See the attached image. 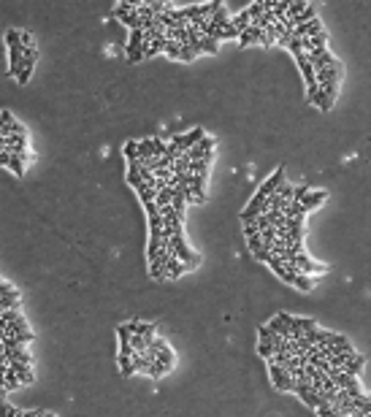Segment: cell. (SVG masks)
Wrapping results in <instances>:
<instances>
[{"label":"cell","mask_w":371,"mask_h":417,"mask_svg":"<svg viewBox=\"0 0 371 417\" xmlns=\"http://www.w3.org/2000/svg\"><path fill=\"white\" fill-rule=\"evenodd\" d=\"M6 46H9V76L19 79L22 65H25V46H22V33L19 30H6Z\"/></svg>","instance_id":"6da1fadb"},{"label":"cell","mask_w":371,"mask_h":417,"mask_svg":"<svg viewBox=\"0 0 371 417\" xmlns=\"http://www.w3.org/2000/svg\"><path fill=\"white\" fill-rule=\"evenodd\" d=\"M268 363V374H271V382L274 388L279 393H295V376L287 371V368H282L279 363H274V360H266Z\"/></svg>","instance_id":"7a4b0ae2"},{"label":"cell","mask_w":371,"mask_h":417,"mask_svg":"<svg viewBox=\"0 0 371 417\" xmlns=\"http://www.w3.org/2000/svg\"><path fill=\"white\" fill-rule=\"evenodd\" d=\"M171 249H173V255L179 257L181 263L187 266V269H195V266L201 263V255H195L190 247H187V241H184V233H176V236H171Z\"/></svg>","instance_id":"3957f363"},{"label":"cell","mask_w":371,"mask_h":417,"mask_svg":"<svg viewBox=\"0 0 371 417\" xmlns=\"http://www.w3.org/2000/svg\"><path fill=\"white\" fill-rule=\"evenodd\" d=\"M285 263H290V266H295L301 274H306V277H312V274H328V266H322V263H314L306 252H298V255H293L290 260H285Z\"/></svg>","instance_id":"277c9868"},{"label":"cell","mask_w":371,"mask_h":417,"mask_svg":"<svg viewBox=\"0 0 371 417\" xmlns=\"http://www.w3.org/2000/svg\"><path fill=\"white\" fill-rule=\"evenodd\" d=\"M282 184H285V168H276L274 174L268 176V179H266L263 184H260V190L255 193V198H257V201H266L268 195H274V193L279 190Z\"/></svg>","instance_id":"5b68a950"},{"label":"cell","mask_w":371,"mask_h":417,"mask_svg":"<svg viewBox=\"0 0 371 417\" xmlns=\"http://www.w3.org/2000/svg\"><path fill=\"white\" fill-rule=\"evenodd\" d=\"M211 152H214V138L203 136L193 149H187V157H190V163L193 160H211Z\"/></svg>","instance_id":"8992f818"},{"label":"cell","mask_w":371,"mask_h":417,"mask_svg":"<svg viewBox=\"0 0 371 417\" xmlns=\"http://www.w3.org/2000/svg\"><path fill=\"white\" fill-rule=\"evenodd\" d=\"M128 60L130 62H141V60H144V30H130Z\"/></svg>","instance_id":"52a82bcc"},{"label":"cell","mask_w":371,"mask_h":417,"mask_svg":"<svg viewBox=\"0 0 371 417\" xmlns=\"http://www.w3.org/2000/svg\"><path fill=\"white\" fill-rule=\"evenodd\" d=\"M203 136H206V133H203V128H193L190 133H184V136H173V138H171V144L176 146L179 152H187V149H193Z\"/></svg>","instance_id":"ba28073f"},{"label":"cell","mask_w":371,"mask_h":417,"mask_svg":"<svg viewBox=\"0 0 371 417\" xmlns=\"http://www.w3.org/2000/svg\"><path fill=\"white\" fill-rule=\"evenodd\" d=\"M239 44L241 46H249V44L271 46V44H268V38H266V33H263V30H257V27H247V30H244V33L239 35Z\"/></svg>","instance_id":"9c48e42d"},{"label":"cell","mask_w":371,"mask_h":417,"mask_svg":"<svg viewBox=\"0 0 371 417\" xmlns=\"http://www.w3.org/2000/svg\"><path fill=\"white\" fill-rule=\"evenodd\" d=\"M293 33H295V38H314V35L325 33V27H322V22H320V17H317V19L306 22V25H301V27H295Z\"/></svg>","instance_id":"30bf717a"},{"label":"cell","mask_w":371,"mask_h":417,"mask_svg":"<svg viewBox=\"0 0 371 417\" xmlns=\"http://www.w3.org/2000/svg\"><path fill=\"white\" fill-rule=\"evenodd\" d=\"M9 371H11V374H17L22 385H30V382L35 380L33 366H30V363H19V360H14V363H9Z\"/></svg>","instance_id":"8fae6325"},{"label":"cell","mask_w":371,"mask_h":417,"mask_svg":"<svg viewBox=\"0 0 371 417\" xmlns=\"http://www.w3.org/2000/svg\"><path fill=\"white\" fill-rule=\"evenodd\" d=\"M184 271H190V269H187V266L181 263L176 255H173L171 260H168V269H165V279H179V277H181V274H184Z\"/></svg>","instance_id":"7c38bea8"},{"label":"cell","mask_w":371,"mask_h":417,"mask_svg":"<svg viewBox=\"0 0 371 417\" xmlns=\"http://www.w3.org/2000/svg\"><path fill=\"white\" fill-rule=\"evenodd\" d=\"M209 22H211V25H214L217 30H225L228 25H231V17H228V6H225V3H219V9L214 11V17H211Z\"/></svg>","instance_id":"4fadbf2b"},{"label":"cell","mask_w":371,"mask_h":417,"mask_svg":"<svg viewBox=\"0 0 371 417\" xmlns=\"http://www.w3.org/2000/svg\"><path fill=\"white\" fill-rule=\"evenodd\" d=\"M325 198H328V193H325V190H317V193H312V190H309V195H306V198L301 201V206H304V211H312L314 206H320V203L325 201Z\"/></svg>","instance_id":"5bb4252c"},{"label":"cell","mask_w":371,"mask_h":417,"mask_svg":"<svg viewBox=\"0 0 371 417\" xmlns=\"http://www.w3.org/2000/svg\"><path fill=\"white\" fill-rule=\"evenodd\" d=\"M155 157V141L152 138H141L138 141V163L141 160H152Z\"/></svg>","instance_id":"9a60e30c"},{"label":"cell","mask_w":371,"mask_h":417,"mask_svg":"<svg viewBox=\"0 0 371 417\" xmlns=\"http://www.w3.org/2000/svg\"><path fill=\"white\" fill-rule=\"evenodd\" d=\"M130 325H133V333L144 336V339H155V330H157V328L152 325V322H138V320H133Z\"/></svg>","instance_id":"2e32d148"},{"label":"cell","mask_w":371,"mask_h":417,"mask_svg":"<svg viewBox=\"0 0 371 417\" xmlns=\"http://www.w3.org/2000/svg\"><path fill=\"white\" fill-rule=\"evenodd\" d=\"M173 193H176V187H163V190H157L155 206H157V209H163V206H171V201H173Z\"/></svg>","instance_id":"e0dca14e"},{"label":"cell","mask_w":371,"mask_h":417,"mask_svg":"<svg viewBox=\"0 0 371 417\" xmlns=\"http://www.w3.org/2000/svg\"><path fill=\"white\" fill-rule=\"evenodd\" d=\"M309 0H287V17L290 19H295L298 17V14H304L306 9H309Z\"/></svg>","instance_id":"ac0fdd59"},{"label":"cell","mask_w":371,"mask_h":417,"mask_svg":"<svg viewBox=\"0 0 371 417\" xmlns=\"http://www.w3.org/2000/svg\"><path fill=\"white\" fill-rule=\"evenodd\" d=\"M231 25H233L236 30H241V33H244V30H247V27L252 25V17H249V11L244 9L241 14H236V17H231Z\"/></svg>","instance_id":"d6986e66"},{"label":"cell","mask_w":371,"mask_h":417,"mask_svg":"<svg viewBox=\"0 0 371 417\" xmlns=\"http://www.w3.org/2000/svg\"><path fill=\"white\" fill-rule=\"evenodd\" d=\"M360 368H363V355L358 352V355H355V358H350V360H347L342 371H344V374H350V376H358V371H360Z\"/></svg>","instance_id":"ffe728a7"},{"label":"cell","mask_w":371,"mask_h":417,"mask_svg":"<svg viewBox=\"0 0 371 417\" xmlns=\"http://www.w3.org/2000/svg\"><path fill=\"white\" fill-rule=\"evenodd\" d=\"M198 52L201 54H217L219 52V41H217V38H201Z\"/></svg>","instance_id":"44dd1931"},{"label":"cell","mask_w":371,"mask_h":417,"mask_svg":"<svg viewBox=\"0 0 371 417\" xmlns=\"http://www.w3.org/2000/svg\"><path fill=\"white\" fill-rule=\"evenodd\" d=\"M209 163H211V160H193V163H190V174H195V176H209Z\"/></svg>","instance_id":"7402d4cb"},{"label":"cell","mask_w":371,"mask_h":417,"mask_svg":"<svg viewBox=\"0 0 371 417\" xmlns=\"http://www.w3.org/2000/svg\"><path fill=\"white\" fill-rule=\"evenodd\" d=\"M19 304V293H9V295H0V309H17Z\"/></svg>","instance_id":"603a6c76"},{"label":"cell","mask_w":371,"mask_h":417,"mask_svg":"<svg viewBox=\"0 0 371 417\" xmlns=\"http://www.w3.org/2000/svg\"><path fill=\"white\" fill-rule=\"evenodd\" d=\"M117 363H120L122 376H133V374H136V368H133V358H122V355H117Z\"/></svg>","instance_id":"cb8c5ba5"},{"label":"cell","mask_w":371,"mask_h":417,"mask_svg":"<svg viewBox=\"0 0 371 417\" xmlns=\"http://www.w3.org/2000/svg\"><path fill=\"white\" fill-rule=\"evenodd\" d=\"M293 285H295L298 290H304V293H309V290L314 287V279H312V277H306V274H298Z\"/></svg>","instance_id":"d4e9b609"},{"label":"cell","mask_w":371,"mask_h":417,"mask_svg":"<svg viewBox=\"0 0 371 417\" xmlns=\"http://www.w3.org/2000/svg\"><path fill=\"white\" fill-rule=\"evenodd\" d=\"M130 347L136 350V352H141V355H144V352H146V347H149V342L144 339V336L133 333V336H130Z\"/></svg>","instance_id":"484cf974"},{"label":"cell","mask_w":371,"mask_h":417,"mask_svg":"<svg viewBox=\"0 0 371 417\" xmlns=\"http://www.w3.org/2000/svg\"><path fill=\"white\" fill-rule=\"evenodd\" d=\"M168 57H173V60H179V54H181V44H176V41H171V38H165V49H163Z\"/></svg>","instance_id":"4316f807"},{"label":"cell","mask_w":371,"mask_h":417,"mask_svg":"<svg viewBox=\"0 0 371 417\" xmlns=\"http://www.w3.org/2000/svg\"><path fill=\"white\" fill-rule=\"evenodd\" d=\"M195 57H198V52H195L190 44H181V54H179V60H181V62H193Z\"/></svg>","instance_id":"83f0119b"},{"label":"cell","mask_w":371,"mask_h":417,"mask_svg":"<svg viewBox=\"0 0 371 417\" xmlns=\"http://www.w3.org/2000/svg\"><path fill=\"white\" fill-rule=\"evenodd\" d=\"M257 352H260V358L271 360L274 358V342H260L257 344Z\"/></svg>","instance_id":"f1b7e54d"},{"label":"cell","mask_w":371,"mask_h":417,"mask_svg":"<svg viewBox=\"0 0 371 417\" xmlns=\"http://www.w3.org/2000/svg\"><path fill=\"white\" fill-rule=\"evenodd\" d=\"M9 171H14L19 179H25V163L19 160V157H11V163H9Z\"/></svg>","instance_id":"f546056e"},{"label":"cell","mask_w":371,"mask_h":417,"mask_svg":"<svg viewBox=\"0 0 371 417\" xmlns=\"http://www.w3.org/2000/svg\"><path fill=\"white\" fill-rule=\"evenodd\" d=\"M125 157L128 160H138V141H128L125 144Z\"/></svg>","instance_id":"4dcf8cb0"},{"label":"cell","mask_w":371,"mask_h":417,"mask_svg":"<svg viewBox=\"0 0 371 417\" xmlns=\"http://www.w3.org/2000/svg\"><path fill=\"white\" fill-rule=\"evenodd\" d=\"M3 385H6V390H14V388H19V376L17 374H11V371H6V376H3Z\"/></svg>","instance_id":"1f68e13d"},{"label":"cell","mask_w":371,"mask_h":417,"mask_svg":"<svg viewBox=\"0 0 371 417\" xmlns=\"http://www.w3.org/2000/svg\"><path fill=\"white\" fill-rule=\"evenodd\" d=\"M247 11H249V17H252V19H257L260 14H263V0H257V3L247 6Z\"/></svg>","instance_id":"d6a6232c"},{"label":"cell","mask_w":371,"mask_h":417,"mask_svg":"<svg viewBox=\"0 0 371 417\" xmlns=\"http://www.w3.org/2000/svg\"><path fill=\"white\" fill-rule=\"evenodd\" d=\"M306 195H309V187H306V184H301V187H295V190H293V201H298V203H301V201L306 198Z\"/></svg>","instance_id":"836d02e7"},{"label":"cell","mask_w":371,"mask_h":417,"mask_svg":"<svg viewBox=\"0 0 371 417\" xmlns=\"http://www.w3.org/2000/svg\"><path fill=\"white\" fill-rule=\"evenodd\" d=\"M120 355L122 358H133V355H136V350L130 347V342H120Z\"/></svg>","instance_id":"e575fe53"},{"label":"cell","mask_w":371,"mask_h":417,"mask_svg":"<svg viewBox=\"0 0 371 417\" xmlns=\"http://www.w3.org/2000/svg\"><path fill=\"white\" fill-rule=\"evenodd\" d=\"M274 339V333L268 330V325H260V342H271Z\"/></svg>","instance_id":"d590c367"},{"label":"cell","mask_w":371,"mask_h":417,"mask_svg":"<svg viewBox=\"0 0 371 417\" xmlns=\"http://www.w3.org/2000/svg\"><path fill=\"white\" fill-rule=\"evenodd\" d=\"M0 122H3V125H11V122H14V114H11V111H0Z\"/></svg>","instance_id":"8d00e7d4"},{"label":"cell","mask_w":371,"mask_h":417,"mask_svg":"<svg viewBox=\"0 0 371 417\" xmlns=\"http://www.w3.org/2000/svg\"><path fill=\"white\" fill-rule=\"evenodd\" d=\"M22 46H25V49H27V46H33V35H30V33H22Z\"/></svg>","instance_id":"74e56055"},{"label":"cell","mask_w":371,"mask_h":417,"mask_svg":"<svg viewBox=\"0 0 371 417\" xmlns=\"http://www.w3.org/2000/svg\"><path fill=\"white\" fill-rule=\"evenodd\" d=\"M44 412H22V417H41Z\"/></svg>","instance_id":"f35d334b"},{"label":"cell","mask_w":371,"mask_h":417,"mask_svg":"<svg viewBox=\"0 0 371 417\" xmlns=\"http://www.w3.org/2000/svg\"><path fill=\"white\" fill-rule=\"evenodd\" d=\"M6 393H9V390H6V385H3V382H0V398H3V396H6Z\"/></svg>","instance_id":"ab89813d"}]
</instances>
